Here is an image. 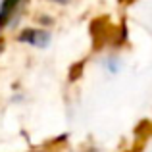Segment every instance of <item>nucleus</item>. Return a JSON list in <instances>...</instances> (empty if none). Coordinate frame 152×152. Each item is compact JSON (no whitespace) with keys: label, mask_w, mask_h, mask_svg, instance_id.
Returning a JSON list of instances; mask_svg holds the SVG:
<instances>
[{"label":"nucleus","mask_w":152,"mask_h":152,"mask_svg":"<svg viewBox=\"0 0 152 152\" xmlns=\"http://www.w3.org/2000/svg\"><path fill=\"white\" fill-rule=\"evenodd\" d=\"M19 41L42 48V46L48 45L50 35H48V31H42V29H25L21 35H19Z\"/></svg>","instance_id":"obj_1"},{"label":"nucleus","mask_w":152,"mask_h":152,"mask_svg":"<svg viewBox=\"0 0 152 152\" xmlns=\"http://www.w3.org/2000/svg\"><path fill=\"white\" fill-rule=\"evenodd\" d=\"M19 4H21V0H2V4H0V29L10 23L12 15L15 14Z\"/></svg>","instance_id":"obj_2"},{"label":"nucleus","mask_w":152,"mask_h":152,"mask_svg":"<svg viewBox=\"0 0 152 152\" xmlns=\"http://www.w3.org/2000/svg\"><path fill=\"white\" fill-rule=\"evenodd\" d=\"M56 2H66V0H56Z\"/></svg>","instance_id":"obj_3"},{"label":"nucleus","mask_w":152,"mask_h":152,"mask_svg":"<svg viewBox=\"0 0 152 152\" xmlns=\"http://www.w3.org/2000/svg\"><path fill=\"white\" fill-rule=\"evenodd\" d=\"M0 48H2V41H0Z\"/></svg>","instance_id":"obj_4"}]
</instances>
